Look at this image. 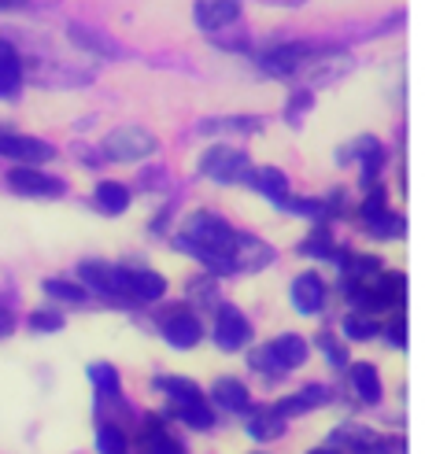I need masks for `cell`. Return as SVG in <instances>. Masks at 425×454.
I'll list each match as a JSON object with an SVG mask.
<instances>
[{
    "label": "cell",
    "mask_w": 425,
    "mask_h": 454,
    "mask_svg": "<svg viewBox=\"0 0 425 454\" xmlns=\"http://www.w3.org/2000/svg\"><path fill=\"white\" fill-rule=\"evenodd\" d=\"M233 237H237V230L226 218H218L211 211H196L193 218H185V230L174 244L182 247L185 255L200 259L208 270H215V274H226V259H230Z\"/></svg>",
    "instance_id": "6da1fadb"
},
{
    "label": "cell",
    "mask_w": 425,
    "mask_h": 454,
    "mask_svg": "<svg viewBox=\"0 0 425 454\" xmlns=\"http://www.w3.org/2000/svg\"><path fill=\"white\" fill-rule=\"evenodd\" d=\"M307 351L311 348H307V340L300 333H285V336L271 340V344L252 355V366L263 370L266 377H285V373H293L296 366H303Z\"/></svg>",
    "instance_id": "7a4b0ae2"
},
{
    "label": "cell",
    "mask_w": 425,
    "mask_h": 454,
    "mask_svg": "<svg viewBox=\"0 0 425 454\" xmlns=\"http://www.w3.org/2000/svg\"><path fill=\"white\" fill-rule=\"evenodd\" d=\"M355 67V59L344 52V49H311L303 56V63L296 67V78H303L307 89H319V85H329L344 78Z\"/></svg>",
    "instance_id": "3957f363"
},
{
    "label": "cell",
    "mask_w": 425,
    "mask_h": 454,
    "mask_svg": "<svg viewBox=\"0 0 425 454\" xmlns=\"http://www.w3.org/2000/svg\"><path fill=\"white\" fill-rule=\"evenodd\" d=\"M200 174L218 181V185H240V181L252 177V159L244 155L240 148L218 145V148L204 152V159H200Z\"/></svg>",
    "instance_id": "277c9868"
},
{
    "label": "cell",
    "mask_w": 425,
    "mask_h": 454,
    "mask_svg": "<svg viewBox=\"0 0 425 454\" xmlns=\"http://www.w3.org/2000/svg\"><path fill=\"white\" fill-rule=\"evenodd\" d=\"M100 148H104V155L111 159V163H141V159L155 155L160 141L141 126H119V129L107 133Z\"/></svg>",
    "instance_id": "5b68a950"
},
{
    "label": "cell",
    "mask_w": 425,
    "mask_h": 454,
    "mask_svg": "<svg viewBox=\"0 0 425 454\" xmlns=\"http://www.w3.org/2000/svg\"><path fill=\"white\" fill-rule=\"evenodd\" d=\"M78 285L85 292H97V296H104V300H126V266L85 259L78 266Z\"/></svg>",
    "instance_id": "8992f818"
},
{
    "label": "cell",
    "mask_w": 425,
    "mask_h": 454,
    "mask_svg": "<svg viewBox=\"0 0 425 454\" xmlns=\"http://www.w3.org/2000/svg\"><path fill=\"white\" fill-rule=\"evenodd\" d=\"M333 450H351V454H399L404 443L392 440V436H377L374 428H363V425H341L333 433Z\"/></svg>",
    "instance_id": "52a82bcc"
},
{
    "label": "cell",
    "mask_w": 425,
    "mask_h": 454,
    "mask_svg": "<svg viewBox=\"0 0 425 454\" xmlns=\"http://www.w3.org/2000/svg\"><path fill=\"white\" fill-rule=\"evenodd\" d=\"M274 262V247L252 237V233H237L233 247H230V259H226V274H256V270L271 266Z\"/></svg>",
    "instance_id": "ba28073f"
},
{
    "label": "cell",
    "mask_w": 425,
    "mask_h": 454,
    "mask_svg": "<svg viewBox=\"0 0 425 454\" xmlns=\"http://www.w3.org/2000/svg\"><path fill=\"white\" fill-rule=\"evenodd\" d=\"M160 333L170 348L177 351H189L196 348L200 340H204V325H200V317L193 314V307H170L163 317H160Z\"/></svg>",
    "instance_id": "9c48e42d"
},
{
    "label": "cell",
    "mask_w": 425,
    "mask_h": 454,
    "mask_svg": "<svg viewBox=\"0 0 425 454\" xmlns=\"http://www.w3.org/2000/svg\"><path fill=\"white\" fill-rule=\"evenodd\" d=\"M359 218H363V230L370 237H399V233H404V225H399V218L389 211V196H385V189L377 185V181L370 185V192L363 200Z\"/></svg>",
    "instance_id": "30bf717a"
},
{
    "label": "cell",
    "mask_w": 425,
    "mask_h": 454,
    "mask_svg": "<svg viewBox=\"0 0 425 454\" xmlns=\"http://www.w3.org/2000/svg\"><path fill=\"white\" fill-rule=\"evenodd\" d=\"M52 155H56V148L49 141L0 129V159H12V163H19V167H34V163H49Z\"/></svg>",
    "instance_id": "8fae6325"
},
{
    "label": "cell",
    "mask_w": 425,
    "mask_h": 454,
    "mask_svg": "<svg viewBox=\"0 0 425 454\" xmlns=\"http://www.w3.org/2000/svg\"><path fill=\"white\" fill-rule=\"evenodd\" d=\"M248 340H252V325H248V317H244L233 303H222L215 307V344L218 351H240V348H248Z\"/></svg>",
    "instance_id": "7c38bea8"
},
{
    "label": "cell",
    "mask_w": 425,
    "mask_h": 454,
    "mask_svg": "<svg viewBox=\"0 0 425 454\" xmlns=\"http://www.w3.org/2000/svg\"><path fill=\"white\" fill-rule=\"evenodd\" d=\"M8 185H12V192L34 196V200H56V196H63V189H67L59 177L44 174V170H37V167H12V170H8Z\"/></svg>",
    "instance_id": "4fadbf2b"
},
{
    "label": "cell",
    "mask_w": 425,
    "mask_h": 454,
    "mask_svg": "<svg viewBox=\"0 0 425 454\" xmlns=\"http://www.w3.org/2000/svg\"><path fill=\"white\" fill-rule=\"evenodd\" d=\"M196 27L200 30H208V34H218V30H226L237 22L240 15V0H196Z\"/></svg>",
    "instance_id": "5bb4252c"
},
{
    "label": "cell",
    "mask_w": 425,
    "mask_h": 454,
    "mask_svg": "<svg viewBox=\"0 0 425 454\" xmlns=\"http://www.w3.org/2000/svg\"><path fill=\"white\" fill-rule=\"evenodd\" d=\"M138 450L141 454H185L182 440H177L160 418H145V428L138 436Z\"/></svg>",
    "instance_id": "9a60e30c"
},
{
    "label": "cell",
    "mask_w": 425,
    "mask_h": 454,
    "mask_svg": "<svg viewBox=\"0 0 425 454\" xmlns=\"http://www.w3.org/2000/svg\"><path fill=\"white\" fill-rule=\"evenodd\" d=\"M307 52H311L307 44L293 41V44H278V49L263 52L259 63H263V71H266V74H274V78H296V67L303 63Z\"/></svg>",
    "instance_id": "2e32d148"
},
{
    "label": "cell",
    "mask_w": 425,
    "mask_h": 454,
    "mask_svg": "<svg viewBox=\"0 0 425 454\" xmlns=\"http://www.w3.org/2000/svg\"><path fill=\"white\" fill-rule=\"evenodd\" d=\"M293 307L307 317V314H322V307H326V281L319 278V274H300L296 281H293Z\"/></svg>",
    "instance_id": "e0dca14e"
},
{
    "label": "cell",
    "mask_w": 425,
    "mask_h": 454,
    "mask_svg": "<svg viewBox=\"0 0 425 454\" xmlns=\"http://www.w3.org/2000/svg\"><path fill=\"white\" fill-rule=\"evenodd\" d=\"M163 292H167L163 274H155V270H126V300L155 303L163 300Z\"/></svg>",
    "instance_id": "ac0fdd59"
},
{
    "label": "cell",
    "mask_w": 425,
    "mask_h": 454,
    "mask_svg": "<svg viewBox=\"0 0 425 454\" xmlns=\"http://www.w3.org/2000/svg\"><path fill=\"white\" fill-rule=\"evenodd\" d=\"M329 399H333V392L326 388V384H311V388H300L296 395L281 399L274 411L281 418H296V414H307V411H322V406H329Z\"/></svg>",
    "instance_id": "d6986e66"
},
{
    "label": "cell",
    "mask_w": 425,
    "mask_h": 454,
    "mask_svg": "<svg viewBox=\"0 0 425 454\" xmlns=\"http://www.w3.org/2000/svg\"><path fill=\"white\" fill-rule=\"evenodd\" d=\"M22 78H27V71H22V56L12 41H0V97H19L22 89Z\"/></svg>",
    "instance_id": "ffe728a7"
},
{
    "label": "cell",
    "mask_w": 425,
    "mask_h": 454,
    "mask_svg": "<svg viewBox=\"0 0 425 454\" xmlns=\"http://www.w3.org/2000/svg\"><path fill=\"white\" fill-rule=\"evenodd\" d=\"M215 403L222 406V411H230V414H244L252 406V395H248V384L237 380V377H218L215 380V388H211Z\"/></svg>",
    "instance_id": "44dd1931"
},
{
    "label": "cell",
    "mask_w": 425,
    "mask_h": 454,
    "mask_svg": "<svg viewBox=\"0 0 425 454\" xmlns=\"http://www.w3.org/2000/svg\"><path fill=\"white\" fill-rule=\"evenodd\" d=\"M348 377H351V392H355V399H359V403H366V406H377V403H382L385 388H382V377H377L374 366L359 362V366H351V370H348Z\"/></svg>",
    "instance_id": "7402d4cb"
},
{
    "label": "cell",
    "mask_w": 425,
    "mask_h": 454,
    "mask_svg": "<svg viewBox=\"0 0 425 454\" xmlns=\"http://www.w3.org/2000/svg\"><path fill=\"white\" fill-rule=\"evenodd\" d=\"M248 436L266 443V440H278L285 433V418L274 411V406H263V411H248Z\"/></svg>",
    "instance_id": "603a6c76"
},
{
    "label": "cell",
    "mask_w": 425,
    "mask_h": 454,
    "mask_svg": "<svg viewBox=\"0 0 425 454\" xmlns=\"http://www.w3.org/2000/svg\"><path fill=\"white\" fill-rule=\"evenodd\" d=\"M252 185L266 196V200H271V203H278V207H281V203L288 200V196H293V192H288V177L278 170V167H263V170H252Z\"/></svg>",
    "instance_id": "cb8c5ba5"
},
{
    "label": "cell",
    "mask_w": 425,
    "mask_h": 454,
    "mask_svg": "<svg viewBox=\"0 0 425 454\" xmlns=\"http://www.w3.org/2000/svg\"><path fill=\"white\" fill-rule=\"evenodd\" d=\"M130 200H133V192H130V185H122V181H100L97 192H93V203L104 215H122L130 207Z\"/></svg>",
    "instance_id": "d4e9b609"
},
{
    "label": "cell",
    "mask_w": 425,
    "mask_h": 454,
    "mask_svg": "<svg viewBox=\"0 0 425 454\" xmlns=\"http://www.w3.org/2000/svg\"><path fill=\"white\" fill-rule=\"evenodd\" d=\"M155 392H163L170 406H185V403H196L204 399V392H200V384L185 380V377H155Z\"/></svg>",
    "instance_id": "484cf974"
},
{
    "label": "cell",
    "mask_w": 425,
    "mask_h": 454,
    "mask_svg": "<svg viewBox=\"0 0 425 454\" xmlns=\"http://www.w3.org/2000/svg\"><path fill=\"white\" fill-rule=\"evenodd\" d=\"M170 414L189 425V428H211L215 425V411L208 406V399H196V403H185V406H170Z\"/></svg>",
    "instance_id": "4316f807"
},
{
    "label": "cell",
    "mask_w": 425,
    "mask_h": 454,
    "mask_svg": "<svg viewBox=\"0 0 425 454\" xmlns=\"http://www.w3.org/2000/svg\"><path fill=\"white\" fill-rule=\"evenodd\" d=\"M300 252H303V255H315V259H333V262H337V252H341V247L333 244V237H329V230H326V222H319V225H315V233H311V237L300 244Z\"/></svg>",
    "instance_id": "83f0119b"
},
{
    "label": "cell",
    "mask_w": 425,
    "mask_h": 454,
    "mask_svg": "<svg viewBox=\"0 0 425 454\" xmlns=\"http://www.w3.org/2000/svg\"><path fill=\"white\" fill-rule=\"evenodd\" d=\"M89 380H93V388L100 392V399H119L122 395L119 373H115V366H107V362H93V366H89Z\"/></svg>",
    "instance_id": "f1b7e54d"
},
{
    "label": "cell",
    "mask_w": 425,
    "mask_h": 454,
    "mask_svg": "<svg viewBox=\"0 0 425 454\" xmlns=\"http://www.w3.org/2000/svg\"><path fill=\"white\" fill-rule=\"evenodd\" d=\"M97 450H100V454H130V440H126V433H122L119 425L104 421V425L97 428Z\"/></svg>",
    "instance_id": "f546056e"
},
{
    "label": "cell",
    "mask_w": 425,
    "mask_h": 454,
    "mask_svg": "<svg viewBox=\"0 0 425 454\" xmlns=\"http://www.w3.org/2000/svg\"><path fill=\"white\" fill-rule=\"evenodd\" d=\"M44 292H49L52 300H63V303H85L89 300V292L78 281H63V278H49L44 281Z\"/></svg>",
    "instance_id": "4dcf8cb0"
},
{
    "label": "cell",
    "mask_w": 425,
    "mask_h": 454,
    "mask_svg": "<svg viewBox=\"0 0 425 454\" xmlns=\"http://www.w3.org/2000/svg\"><path fill=\"white\" fill-rule=\"evenodd\" d=\"M341 329H344V336L348 340H370L374 333H377V325H374V317H366V314H344V322H341Z\"/></svg>",
    "instance_id": "1f68e13d"
},
{
    "label": "cell",
    "mask_w": 425,
    "mask_h": 454,
    "mask_svg": "<svg viewBox=\"0 0 425 454\" xmlns=\"http://www.w3.org/2000/svg\"><path fill=\"white\" fill-rule=\"evenodd\" d=\"M259 126H263L259 119H208V122H200V133H226V129L252 133V129H259Z\"/></svg>",
    "instance_id": "d6a6232c"
},
{
    "label": "cell",
    "mask_w": 425,
    "mask_h": 454,
    "mask_svg": "<svg viewBox=\"0 0 425 454\" xmlns=\"http://www.w3.org/2000/svg\"><path fill=\"white\" fill-rule=\"evenodd\" d=\"M30 329L34 333H59L63 329V314L52 310V307H41V310L30 314Z\"/></svg>",
    "instance_id": "836d02e7"
},
{
    "label": "cell",
    "mask_w": 425,
    "mask_h": 454,
    "mask_svg": "<svg viewBox=\"0 0 425 454\" xmlns=\"http://www.w3.org/2000/svg\"><path fill=\"white\" fill-rule=\"evenodd\" d=\"M319 344H322V351H326V358H329V366H348V351H344L329 333L319 336Z\"/></svg>",
    "instance_id": "e575fe53"
},
{
    "label": "cell",
    "mask_w": 425,
    "mask_h": 454,
    "mask_svg": "<svg viewBox=\"0 0 425 454\" xmlns=\"http://www.w3.org/2000/svg\"><path fill=\"white\" fill-rule=\"evenodd\" d=\"M215 285H218V281H211V278H200V281L193 285V300H200V303H211V307H218Z\"/></svg>",
    "instance_id": "d590c367"
},
{
    "label": "cell",
    "mask_w": 425,
    "mask_h": 454,
    "mask_svg": "<svg viewBox=\"0 0 425 454\" xmlns=\"http://www.w3.org/2000/svg\"><path fill=\"white\" fill-rule=\"evenodd\" d=\"M385 336H389V344H392V348H407V317L399 314L396 322L385 329Z\"/></svg>",
    "instance_id": "8d00e7d4"
},
{
    "label": "cell",
    "mask_w": 425,
    "mask_h": 454,
    "mask_svg": "<svg viewBox=\"0 0 425 454\" xmlns=\"http://www.w3.org/2000/svg\"><path fill=\"white\" fill-rule=\"evenodd\" d=\"M288 104H293V107H288V122H300L303 111H311V89H300V93Z\"/></svg>",
    "instance_id": "74e56055"
},
{
    "label": "cell",
    "mask_w": 425,
    "mask_h": 454,
    "mask_svg": "<svg viewBox=\"0 0 425 454\" xmlns=\"http://www.w3.org/2000/svg\"><path fill=\"white\" fill-rule=\"evenodd\" d=\"M12 329H15V314L8 310V303H4V300H0V340H4Z\"/></svg>",
    "instance_id": "f35d334b"
},
{
    "label": "cell",
    "mask_w": 425,
    "mask_h": 454,
    "mask_svg": "<svg viewBox=\"0 0 425 454\" xmlns=\"http://www.w3.org/2000/svg\"><path fill=\"white\" fill-rule=\"evenodd\" d=\"M27 0H0V8H22Z\"/></svg>",
    "instance_id": "ab89813d"
},
{
    "label": "cell",
    "mask_w": 425,
    "mask_h": 454,
    "mask_svg": "<svg viewBox=\"0 0 425 454\" xmlns=\"http://www.w3.org/2000/svg\"><path fill=\"white\" fill-rule=\"evenodd\" d=\"M307 454H341V450H333V447H315V450H307Z\"/></svg>",
    "instance_id": "60d3db41"
}]
</instances>
